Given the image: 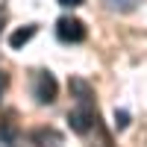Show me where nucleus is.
<instances>
[{"label": "nucleus", "instance_id": "obj_1", "mask_svg": "<svg viewBox=\"0 0 147 147\" xmlns=\"http://www.w3.org/2000/svg\"><path fill=\"white\" fill-rule=\"evenodd\" d=\"M56 91H59V85H56V80H53L50 71H38V74H35V80H32V94H35V100H38L41 106L53 103V100H56Z\"/></svg>", "mask_w": 147, "mask_h": 147}, {"label": "nucleus", "instance_id": "obj_2", "mask_svg": "<svg viewBox=\"0 0 147 147\" xmlns=\"http://www.w3.org/2000/svg\"><path fill=\"white\" fill-rule=\"evenodd\" d=\"M56 35L65 44H80L85 38V24L80 18H59L56 21Z\"/></svg>", "mask_w": 147, "mask_h": 147}, {"label": "nucleus", "instance_id": "obj_3", "mask_svg": "<svg viewBox=\"0 0 147 147\" xmlns=\"http://www.w3.org/2000/svg\"><path fill=\"white\" fill-rule=\"evenodd\" d=\"M94 121H97V112H94V106L91 103H80L74 112L68 115V124H71V129L74 132H88L91 127H94Z\"/></svg>", "mask_w": 147, "mask_h": 147}, {"label": "nucleus", "instance_id": "obj_4", "mask_svg": "<svg viewBox=\"0 0 147 147\" xmlns=\"http://www.w3.org/2000/svg\"><path fill=\"white\" fill-rule=\"evenodd\" d=\"M32 138L38 141V147H62V136L56 129H35Z\"/></svg>", "mask_w": 147, "mask_h": 147}, {"label": "nucleus", "instance_id": "obj_5", "mask_svg": "<svg viewBox=\"0 0 147 147\" xmlns=\"http://www.w3.org/2000/svg\"><path fill=\"white\" fill-rule=\"evenodd\" d=\"M32 35H35V24H27V27H21V30H15V32L9 35V44L18 50V47H24V44L32 38Z\"/></svg>", "mask_w": 147, "mask_h": 147}, {"label": "nucleus", "instance_id": "obj_6", "mask_svg": "<svg viewBox=\"0 0 147 147\" xmlns=\"http://www.w3.org/2000/svg\"><path fill=\"white\" fill-rule=\"evenodd\" d=\"M0 147H24L12 127H0Z\"/></svg>", "mask_w": 147, "mask_h": 147}, {"label": "nucleus", "instance_id": "obj_7", "mask_svg": "<svg viewBox=\"0 0 147 147\" xmlns=\"http://www.w3.org/2000/svg\"><path fill=\"white\" fill-rule=\"evenodd\" d=\"M106 6L112 12H132L141 6V0H106Z\"/></svg>", "mask_w": 147, "mask_h": 147}, {"label": "nucleus", "instance_id": "obj_8", "mask_svg": "<svg viewBox=\"0 0 147 147\" xmlns=\"http://www.w3.org/2000/svg\"><path fill=\"white\" fill-rule=\"evenodd\" d=\"M71 91H77V100L80 103H91V91L82 80H71Z\"/></svg>", "mask_w": 147, "mask_h": 147}, {"label": "nucleus", "instance_id": "obj_9", "mask_svg": "<svg viewBox=\"0 0 147 147\" xmlns=\"http://www.w3.org/2000/svg\"><path fill=\"white\" fill-rule=\"evenodd\" d=\"M127 124H129V115L121 109V112H115V127L118 129H127Z\"/></svg>", "mask_w": 147, "mask_h": 147}, {"label": "nucleus", "instance_id": "obj_10", "mask_svg": "<svg viewBox=\"0 0 147 147\" xmlns=\"http://www.w3.org/2000/svg\"><path fill=\"white\" fill-rule=\"evenodd\" d=\"M85 0H59V6H68V9H74V6H82Z\"/></svg>", "mask_w": 147, "mask_h": 147}, {"label": "nucleus", "instance_id": "obj_11", "mask_svg": "<svg viewBox=\"0 0 147 147\" xmlns=\"http://www.w3.org/2000/svg\"><path fill=\"white\" fill-rule=\"evenodd\" d=\"M6 85H9V77H6V74H3V71H0V94H3V91H6Z\"/></svg>", "mask_w": 147, "mask_h": 147}]
</instances>
